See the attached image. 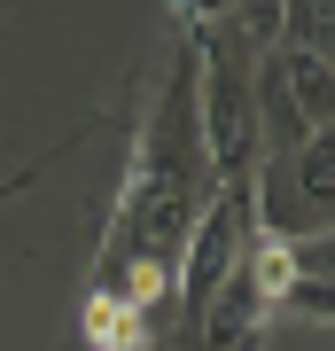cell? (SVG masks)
<instances>
[{
    "mask_svg": "<svg viewBox=\"0 0 335 351\" xmlns=\"http://www.w3.org/2000/svg\"><path fill=\"white\" fill-rule=\"evenodd\" d=\"M249 234H258V203L249 188H211V203L195 211L179 258H172V289H179V313H203V304L226 289V274L242 265Z\"/></svg>",
    "mask_w": 335,
    "mask_h": 351,
    "instance_id": "obj_1",
    "label": "cell"
},
{
    "mask_svg": "<svg viewBox=\"0 0 335 351\" xmlns=\"http://www.w3.org/2000/svg\"><path fill=\"white\" fill-rule=\"evenodd\" d=\"M195 320H203V336H211V351H258L273 313L258 304V289H249V281H242V265H234V274H226V289L203 304Z\"/></svg>",
    "mask_w": 335,
    "mask_h": 351,
    "instance_id": "obj_2",
    "label": "cell"
},
{
    "mask_svg": "<svg viewBox=\"0 0 335 351\" xmlns=\"http://www.w3.org/2000/svg\"><path fill=\"white\" fill-rule=\"evenodd\" d=\"M71 351H156V343H149V313H133V304H117V297H101V289H86Z\"/></svg>",
    "mask_w": 335,
    "mask_h": 351,
    "instance_id": "obj_3",
    "label": "cell"
},
{
    "mask_svg": "<svg viewBox=\"0 0 335 351\" xmlns=\"http://www.w3.org/2000/svg\"><path fill=\"white\" fill-rule=\"evenodd\" d=\"M39 172H47V156H32V164H24V172H16V180H0V195H16V188H32Z\"/></svg>",
    "mask_w": 335,
    "mask_h": 351,
    "instance_id": "obj_4",
    "label": "cell"
}]
</instances>
